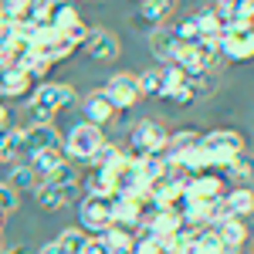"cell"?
<instances>
[{
  "label": "cell",
  "instance_id": "obj_26",
  "mask_svg": "<svg viewBox=\"0 0 254 254\" xmlns=\"http://www.w3.org/2000/svg\"><path fill=\"white\" fill-rule=\"evenodd\" d=\"M193 48H196V55H200V61H203V68H207V71L220 68V51H217V38H200Z\"/></svg>",
  "mask_w": 254,
  "mask_h": 254
},
{
  "label": "cell",
  "instance_id": "obj_3",
  "mask_svg": "<svg viewBox=\"0 0 254 254\" xmlns=\"http://www.w3.org/2000/svg\"><path fill=\"white\" fill-rule=\"evenodd\" d=\"M166 126H159L156 119H142L132 126V132H129V142L122 146L126 149V156L129 159H149V156H163L166 153Z\"/></svg>",
  "mask_w": 254,
  "mask_h": 254
},
{
  "label": "cell",
  "instance_id": "obj_16",
  "mask_svg": "<svg viewBox=\"0 0 254 254\" xmlns=\"http://www.w3.org/2000/svg\"><path fill=\"white\" fill-rule=\"evenodd\" d=\"M176 51V38L170 27H153L149 31V55L156 58V64H170Z\"/></svg>",
  "mask_w": 254,
  "mask_h": 254
},
{
  "label": "cell",
  "instance_id": "obj_32",
  "mask_svg": "<svg viewBox=\"0 0 254 254\" xmlns=\"http://www.w3.org/2000/svg\"><path fill=\"white\" fill-rule=\"evenodd\" d=\"M234 24H244L251 27V17H254V0H234Z\"/></svg>",
  "mask_w": 254,
  "mask_h": 254
},
{
  "label": "cell",
  "instance_id": "obj_31",
  "mask_svg": "<svg viewBox=\"0 0 254 254\" xmlns=\"http://www.w3.org/2000/svg\"><path fill=\"white\" fill-rule=\"evenodd\" d=\"M17 207H20V193H14L7 183H0V217L14 214Z\"/></svg>",
  "mask_w": 254,
  "mask_h": 254
},
{
  "label": "cell",
  "instance_id": "obj_41",
  "mask_svg": "<svg viewBox=\"0 0 254 254\" xmlns=\"http://www.w3.org/2000/svg\"><path fill=\"white\" fill-rule=\"evenodd\" d=\"M14 254H31V251H14Z\"/></svg>",
  "mask_w": 254,
  "mask_h": 254
},
{
  "label": "cell",
  "instance_id": "obj_28",
  "mask_svg": "<svg viewBox=\"0 0 254 254\" xmlns=\"http://www.w3.org/2000/svg\"><path fill=\"white\" fill-rule=\"evenodd\" d=\"M24 14H27V0H0V20L20 24Z\"/></svg>",
  "mask_w": 254,
  "mask_h": 254
},
{
  "label": "cell",
  "instance_id": "obj_36",
  "mask_svg": "<svg viewBox=\"0 0 254 254\" xmlns=\"http://www.w3.org/2000/svg\"><path fill=\"white\" fill-rule=\"evenodd\" d=\"M81 254H112V251L105 248V241H102V237H88V241H85V251H81Z\"/></svg>",
  "mask_w": 254,
  "mask_h": 254
},
{
  "label": "cell",
  "instance_id": "obj_39",
  "mask_svg": "<svg viewBox=\"0 0 254 254\" xmlns=\"http://www.w3.org/2000/svg\"><path fill=\"white\" fill-rule=\"evenodd\" d=\"M48 3H51V7H58V3H71V0H48Z\"/></svg>",
  "mask_w": 254,
  "mask_h": 254
},
{
  "label": "cell",
  "instance_id": "obj_19",
  "mask_svg": "<svg viewBox=\"0 0 254 254\" xmlns=\"http://www.w3.org/2000/svg\"><path fill=\"white\" fill-rule=\"evenodd\" d=\"M176 0H139V17L149 27H163V20L173 14Z\"/></svg>",
  "mask_w": 254,
  "mask_h": 254
},
{
  "label": "cell",
  "instance_id": "obj_2",
  "mask_svg": "<svg viewBox=\"0 0 254 254\" xmlns=\"http://www.w3.org/2000/svg\"><path fill=\"white\" fill-rule=\"evenodd\" d=\"M200 149L210 159V170L224 173L227 166H234L237 159L248 153V142L234 129H210V132H200Z\"/></svg>",
  "mask_w": 254,
  "mask_h": 254
},
{
  "label": "cell",
  "instance_id": "obj_10",
  "mask_svg": "<svg viewBox=\"0 0 254 254\" xmlns=\"http://www.w3.org/2000/svg\"><path fill=\"white\" fill-rule=\"evenodd\" d=\"M146 207H153V203H142L136 196H112L109 200V217H112V224H119V227L136 231L139 224H142V217H146Z\"/></svg>",
  "mask_w": 254,
  "mask_h": 254
},
{
  "label": "cell",
  "instance_id": "obj_1",
  "mask_svg": "<svg viewBox=\"0 0 254 254\" xmlns=\"http://www.w3.org/2000/svg\"><path fill=\"white\" fill-rule=\"evenodd\" d=\"M75 102H78V92H75L71 81H51V78L38 81V85L31 88V95H27V109H31V116H34L31 126L51 122L55 112L68 109V105H75Z\"/></svg>",
  "mask_w": 254,
  "mask_h": 254
},
{
  "label": "cell",
  "instance_id": "obj_45",
  "mask_svg": "<svg viewBox=\"0 0 254 254\" xmlns=\"http://www.w3.org/2000/svg\"><path fill=\"white\" fill-rule=\"evenodd\" d=\"M0 51H3V48H0Z\"/></svg>",
  "mask_w": 254,
  "mask_h": 254
},
{
  "label": "cell",
  "instance_id": "obj_40",
  "mask_svg": "<svg viewBox=\"0 0 254 254\" xmlns=\"http://www.w3.org/2000/svg\"><path fill=\"white\" fill-rule=\"evenodd\" d=\"M0 254H14V251H10V248H0Z\"/></svg>",
  "mask_w": 254,
  "mask_h": 254
},
{
  "label": "cell",
  "instance_id": "obj_12",
  "mask_svg": "<svg viewBox=\"0 0 254 254\" xmlns=\"http://www.w3.org/2000/svg\"><path fill=\"white\" fill-rule=\"evenodd\" d=\"M44 149H61V132L55 129V122H41V126L24 129V159L44 153Z\"/></svg>",
  "mask_w": 254,
  "mask_h": 254
},
{
  "label": "cell",
  "instance_id": "obj_7",
  "mask_svg": "<svg viewBox=\"0 0 254 254\" xmlns=\"http://www.w3.org/2000/svg\"><path fill=\"white\" fill-rule=\"evenodd\" d=\"M102 95L112 102V109L116 112H126V109H132L139 98V88H136V75L132 71H116L112 78L105 81V88H102Z\"/></svg>",
  "mask_w": 254,
  "mask_h": 254
},
{
  "label": "cell",
  "instance_id": "obj_17",
  "mask_svg": "<svg viewBox=\"0 0 254 254\" xmlns=\"http://www.w3.org/2000/svg\"><path fill=\"white\" fill-rule=\"evenodd\" d=\"M14 193H24V190H38V176H34V170L27 166V159H17V163H10L7 166V180H3Z\"/></svg>",
  "mask_w": 254,
  "mask_h": 254
},
{
  "label": "cell",
  "instance_id": "obj_14",
  "mask_svg": "<svg viewBox=\"0 0 254 254\" xmlns=\"http://www.w3.org/2000/svg\"><path fill=\"white\" fill-rule=\"evenodd\" d=\"M112 119H116V109H112L109 98L102 95V88H95V92H88L81 98V122L95 126V129H105Z\"/></svg>",
  "mask_w": 254,
  "mask_h": 254
},
{
  "label": "cell",
  "instance_id": "obj_44",
  "mask_svg": "<svg viewBox=\"0 0 254 254\" xmlns=\"http://www.w3.org/2000/svg\"><path fill=\"white\" fill-rule=\"evenodd\" d=\"M132 3H139V0H132Z\"/></svg>",
  "mask_w": 254,
  "mask_h": 254
},
{
  "label": "cell",
  "instance_id": "obj_24",
  "mask_svg": "<svg viewBox=\"0 0 254 254\" xmlns=\"http://www.w3.org/2000/svg\"><path fill=\"white\" fill-rule=\"evenodd\" d=\"M85 241H88V237L81 234L78 227H64V231L55 237V244L61 248V254H81L85 251Z\"/></svg>",
  "mask_w": 254,
  "mask_h": 254
},
{
  "label": "cell",
  "instance_id": "obj_13",
  "mask_svg": "<svg viewBox=\"0 0 254 254\" xmlns=\"http://www.w3.org/2000/svg\"><path fill=\"white\" fill-rule=\"evenodd\" d=\"M214 234L220 241V248L227 254H241V248L248 244V220H241V217H224V220H217L214 224Z\"/></svg>",
  "mask_w": 254,
  "mask_h": 254
},
{
  "label": "cell",
  "instance_id": "obj_4",
  "mask_svg": "<svg viewBox=\"0 0 254 254\" xmlns=\"http://www.w3.org/2000/svg\"><path fill=\"white\" fill-rule=\"evenodd\" d=\"M102 142H105V129H95V126H88V122H75L64 136H61V153L68 163H92L98 149H102Z\"/></svg>",
  "mask_w": 254,
  "mask_h": 254
},
{
  "label": "cell",
  "instance_id": "obj_21",
  "mask_svg": "<svg viewBox=\"0 0 254 254\" xmlns=\"http://www.w3.org/2000/svg\"><path fill=\"white\" fill-rule=\"evenodd\" d=\"M170 64H176L187 78H193V75H200V71H207L203 68V61H200V55H196V48L193 44H176V51H173V61Z\"/></svg>",
  "mask_w": 254,
  "mask_h": 254
},
{
  "label": "cell",
  "instance_id": "obj_8",
  "mask_svg": "<svg viewBox=\"0 0 254 254\" xmlns=\"http://www.w3.org/2000/svg\"><path fill=\"white\" fill-rule=\"evenodd\" d=\"M78 183H38L34 190V200H38L41 210H61V207H71L78 203Z\"/></svg>",
  "mask_w": 254,
  "mask_h": 254
},
{
  "label": "cell",
  "instance_id": "obj_42",
  "mask_svg": "<svg viewBox=\"0 0 254 254\" xmlns=\"http://www.w3.org/2000/svg\"><path fill=\"white\" fill-rule=\"evenodd\" d=\"M0 231H3V217H0Z\"/></svg>",
  "mask_w": 254,
  "mask_h": 254
},
{
  "label": "cell",
  "instance_id": "obj_15",
  "mask_svg": "<svg viewBox=\"0 0 254 254\" xmlns=\"http://www.w3.org/2000/svg\"><path fill=\"white\" fill-rule=\"evenodd\" d=\"M31 88H34V81L27 78V71H20V68L0 71V98H24Z\"/></svg>",
  "mask_w": 254,
  "mask_h": 254
},
{
  "label": "cell",
  "instance_id": "obj_11",
  "mask_svg": "<svg viewBox=\"0 0 254 254\" xmlns=\"http://www.w3.org/2000/svg\"><path fill=\"white\" fill-rule=\"evenodd\" d=\"M85 55L92 61H116L119 58V38L112 31H105V27H88V34H85Z\"/></svg>",
  "mask_w": 254,
  "mask_h": 254
},
{
  "label": "cell",
  "instance_id": "obj_38",
  "mask_svg": "<svg viewBox=\"0 0 254 254\" xmlns=\"http://www.w3.org/2000/svg\"><path fill=\"white\" fill-rule=\"evenodd\" d=\"M38 254H61V248L55 244V241H48V244H44V248H41Z\"/></svg>",
  "mask_w": 254,
  "mask_h": 254
},
{
  "label": "cell",
  "instance_id": "obj_34",
  "mask_svg": "<svg viewBox=\"0 0 254 254\" xmlns=\"http://www.w3.org/2000/svg\"><path fill=\"white\" fill-rule=\"evenodd\" d=\"M193 88H190V81H187V85H183V88H176L173 95H170V102H173V105H190V102H193Z\"/></svg>",
  "mask_w": 254,
  "mask_h": 254
},
{
  "label": "cell",
  "instance_id": "obj_20",
  "mask_svg": "<svg viewBox=\"0 0 254 254\" xmlns=\"http://www.w3.org/2000/svg\"><path fill=\"white\" fill-rule=\"evenodd\" d=\"M102 241H105V248H109L112 254H129V251H132V244H136V231L119 227V224H109L105 234H102Z\"/></svg>",
  "mask_w": 254,
  "mask_h": 254
},
{
  "label": "cell",
  "instance_id": "obj_5",
  "mask_svg": "<svg viewBox=\"0 0 254 254\" xmlns=\"http://www.w3.org/2000/svg\"><path fill=\"white\" fill-rule=\"evenodd\" d=\"M217 51H220V61H234V64L251 61V55H254V31L244 27V24L224 27L220 38H217Z\"/></svg>",
  "mask_w": 254,
  "mask_h": 254
},
{
  "label": "cell",
  "instance_id": "obj_27",
  "mask_svg": "<svg viewBox=\"0 0 254 254\" xmlns=\"http://www.w3.org/2000/svg\"><path fill=\"white\" fill-rule=\"evenodd\" d=\"M51 3L48 0H27V14H24V20L31 24V27H41V24H51Z\"/></svg>",
  "mask_w": 254,
  "mask_h": 254
},
{
  "label": "cell",
  "instance_id": "obj_6",
  "mask_svg": "<svg viewBox=\"0 0 254 254\" xmlns=\"http://www.w3.org/2000/svg\"><path fill=\"white\" fill-rule=\"evenodd\" d=\"M78 231L85 237H102L105 234V227L112 224V217H109V200H102V196H78Z\"/></svg>",
  "mask_w": 254,
  "mask_h": 254
},
{
  "label": "cell",
  "instance_id": "obj_22",
  "mask_svg": "<svg viewBox=\"0 0 254 254\" xmlns=\"http://www.w3.org/2000/svg\"><path fill=\"white\" fill-rule=\"evenodd\" d=\"M187 75L176 68V64H159V88H156V98H166L170 102V95H173L176 88H183L187 85Z\"/></svg>",
  "mask_w": 254,
  "mask_h": 254
},
{
  "label": "cell",
  "instance_id": "obj_37",
  "mask_svg": "<svg viewBox=\"0 0 254 254\" xmlns=\"http://www.w3.org/2000/svg\"><path fill=\"white\" fill-rule=\"evenodd\" d=\"M3 129H10V109L0 102V132H3Z\"/></svg>",
  "mask_w": 254,
  "mask_h": 254
},
{
  "label": "cell",
  "instance_id": "obj_29",
  "mask_svg": "<svg viewBox=\"0 0 254 254\" xmlns=\"http://www.w3.org/2000/svg\"><path fill=\"white\" fill-rule=\"evenodd\" d=\"M136 88H139V95H156V88H159V64H153V68H146L142 75H136Z\"/></svg>",
  "mask_w": 254,
  "mask_h": 254
},
{
  "label": "cell",
  "instance_id": "obj_23",
  "mask_svg": "<svg viewBox=\"0 0 254 254\" xmlns=\"http://www.w3.org/2000/svg\"><path fill=\"white\" fill-rule=\"evenodd\" d=\"M196 20V34L200 38H220V31H224V24H220V17H217L210 7H203V10H196L193 14Z\"/></svg>",
  "mask_w": 254,
  "mask_h": 254
},
{
  "label": "cell",
  "instance_id": "obj_9",
  "mask_svg": "<svg viewBox=\"0 0 254 254\" xmlns=\"http://www.w3.org/2000/svg\"><path fill=\"white\" fill-rule=\"evenodd\" d=\"M224 193H227V180L214 170L196 173L183 183V200H220Z\"/></svg>",
  "mask_w": 254,
  "mask_h": 254
},
{
  "label": "cell",
  "instance_id": "obj_43",
  "mask_svg": "<svg viewBox=\"0 0 254 254\" xmlns=\"http://www.w3.org/2000/svg\"><path fill=\"white\" fill-rule=\"evenodd\" d=\"M210 3H214V0H207V7H210Z\"/></svg>",
  "mask_w": 254,
  "mask_h": 254
},
{
  "label": "cell",
  "instance_id": "obj_35",
  "mask_svg": "<svg viewBox=\"0 0 254 254\" xmlns=\"http://www.w3.org/2000/svg\"><path fill=\"white\" fill-rule=\"evenodd\" d=\"M10 163H17V153L10 149V142H7L3 132H0V166H10Z\"/></svg>",
  "mask_w": 254,
  "mask_h": 254
},
{
  "label": "cell",
  "instance_id": "obj_18",
  "mask_svg": "<svg viewBox=\"0 0 254 254\" xmlns=\"http://www.w3.org/2000/svg\"><path fill=\"white\" fill-rule=\"evenodd\" d=\"M68 159H64V153L61 149H44V153H34V156H27V166L34 170V176L38 180H48V176L55 173V170H61Z\"/></svg>",
  "mask_w": 254,
  "mask_h": 254
},
{
  "label": "cell",
  "instance_id": "obj_33",
  "mask_svg": "<svg viewBox=\"0 0 254 254\" xmlns=\"http://www.w3.org/2000/svg\"><path fill=\"white\" fill-rule=\"evenodd\" d=\"M129 254H163V244L156 237H136V244H132Z\"/></svg>",
  "mask_w": 254,
  "mask_h": 254
},
{
  "label": "cell",
  "instance_id": "obj_25",
  "mask_svg": "<svg viewBox=\"0 0 254 254\" xmlns=\"http://www.w3.org/2000/svg\"><path fill=\"white\" fill-rule=\"evenodd\" d=\"M75 51H78V44H75L71 38H64V34H61V38L55 41V44H51V48H48V51H44L41 58H48L51 64H61V61H68V58H71Z\"/></svg>",
  "mask_w": 254,
  "mask_h": 254
},
{
  "label": "cell",
  "instance_id": "obj_30",
  "mask_svg": "<svg viewBox=\"0 0 254 254\" xmlns=\"http://www.w3.org/2000/svg\"><path fill=\"white\" fill-rule=\"evenodd\" d=\"M190 88H193V95H210L217 88V75L214 71H200V75L190 78Z\"/></svg>",
  "mask_w": 254,
  "mask_h": 254
}]
</instances>
